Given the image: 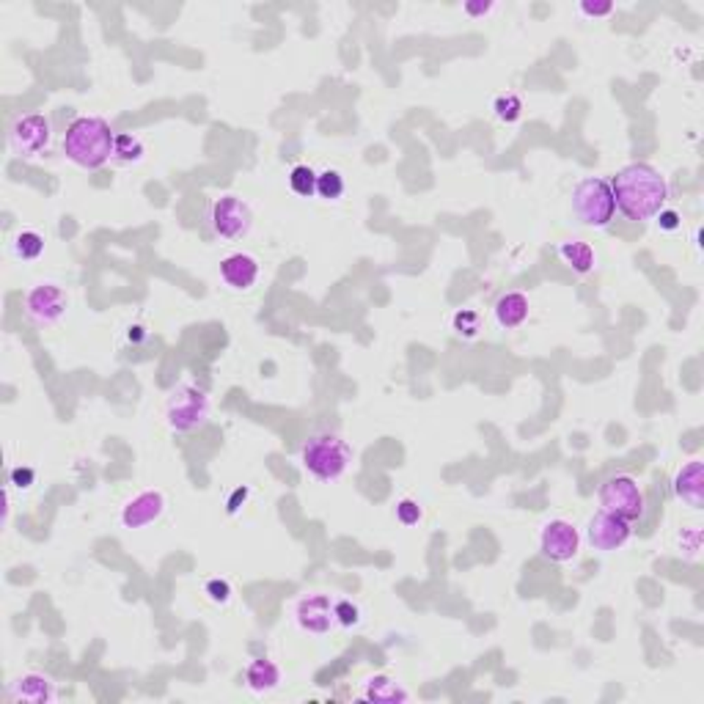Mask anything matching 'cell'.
I'll list each match as a JSON object with an SVG mask.
<instances>
[{
    "label": "cell",
    "mask_w": 704,
    "mask_h": 704,
    "mask_svg": "<svg viewBox=\"0 0 704 704\" xmlns=\"http://www.w3.org/2000/svg\"><path fill=\"white\" fill-rule=\"evenodd\" d=\"M617 201V209L628 220H652L669 201V182L666 176L649 163H630L617 171V176L608 182Z\"/></svg>",
    "instance_id": "cell-1"
},
{
    "label": "cell",
    "mask_w": 704,
    "mask_h": 704,
    "mask_svg": "<svg viewBox=\"0 0 704 704\" xmlns=\"http://www.w3.org/2000/svg\"><path fill=\"white\" fill-rule=\"evenodd\" d=\"M116 132L100 116H80L64 135V155L80 168H102L113 157Z\"/></svg>",
    "instance_id": "cell-2"
},
{
    "label": "cell",
    "mask_w": 704,
    "mask_h": 704,
    "mask_svg": "<svg viewBox=\"0 0 704 704\" xmlns=\"http://www.w3.org/2000/svg\"><path fill=\"white\" fill-rule=\"evenodd\" d=\"M352 462V449L347 441H342L339 435H314L306 446H303V465L306 471L319 479V482H336L347 474V468Z\"/></svg>",
    "instance_id": "cell-3"
},
{
    "label": "cell",
    "mask_w": 704,
    "mask_h": 704,
    "mask_svg": "<svg viewBox=\"0 0 704 704\" xmlns=\"http://www.w3.org/2000/svg\"><path fill=\"white\" fill-rule=\"evenodd\" d=\"M573 212L584 226L605 228L617 215V201L611 193V184L600 176L581 179L573 191Z\"/></svg>",
    "instance_id": "cell-4"
},
{
    "label": "cell",
    "mask_w": 704,
    "mask_h": 704,
    "mask_svg": "<svg viewBox=\"0 0 704 704\" xmlns=\"http://www.w3.org/2000/svg\"><path fill=\"white\" fill-rule=\"evenodd\" d=\"M168 427L174 432H193L207 424L209 418V397L193 386H184L171 394L165 407Z\"/></svg>",
    "instance_id": "cell-5"
},
{
    "label": "cell",
    "mask_w": 704,
    "mask_h": 704,
    "mask_svg": "<svg viewBox=\"0 0 704 704\" xmlns=\"http://www.w3.org/2000/svg\"><path fill=\"white\" fill-rule=\"evenodd\" d=\"M597 498L605 512H614L630 523L644 518V493L633 477H611L600 485Z\"/></svg>",
    "instance_id": "cell-6"
},
{
    "label": "cell",
    "mask_w": 704,
    "mask_h": 704,
    "mask_svg": "<svg viewBox=\"0 0 704 704\" xmlns=\"http://www.w3.org/2000/svg\"><path fill=\"white\" fill-rule=\"evenodd\" d=\"M50 140H53V127H50V119L41 113L17 119L9 132V144H12L14 155H20V157H36V155L47 152Z\"/></svg>",
    "instance_id": "cell-7"
},
{
    "label": "cell",
    "mask_w": 704,
    "mask_h": 704,
    "mask_svg": "<svg viewBox=\"0 0 704 704\" xmlns=\"http://www.w3.org/2000/svg\"><path fill=\"white\" fill-rule=\"evenodd\" d=\"M251 207L237 196H223L212 204V228L223 240H240L251 231Z\"/></svg>",
    "instance_id": "cell-8"
},
{
    "label": "cell",
    "mask_w": 704,
    "mask_h": 704,
    "mask_svg": "<svg viewBox=\"0 0 704 704\" xmlns=\"http://www.w3.org/2000/svg\"><path fill=\"white\" fill-rule=\"evenodd\" d=\"M539 550L545 558L556 561V565H565V561H573L578 556L581 534L567 521H550L539 531Z\"/></svg>",
    "instance_id": "cell-9"
},
{
    "label": "cell",
    "mask_w": 704,
    "mask_h": 704,
    "mask_svg": "<svg viewBox=\"0 0 704 704\" xmlns=\"http://www.w3.org/2000/svg\"><path fill=\"white\" fill-rule=\"evenodd\" d=\"M630 534H633L630 521L619 518V514H614V512H605V509H600L594 514V518L589 521V529H586L589 545L600 553L619 550L630 539Z\"/></svg>",
    "instance_id": "cell-10"
},
{
    "label": "cell",
    "mask_w": 704,
    "mask_h": 704,
    "mask_svg": "<svg viewBox=\"0 0 704 704\" xmlns=\"http://www.w3.org/2000/svg\"><path fill=\"white\" fill-rule=\"evenodd\" d=\"M67 295L61 287L56 284H36L28 298H25V314L36 322V325H53L67 314Z\"/></svg>",
    "instance_id": "cell-11"
},
{
    "label": "cell",
    "mask_w": 704,
    "mask_h": 704,
    "mask_svg": "<svg viewBox=\"0 0 704 704\" xmlns=\"http://www.w3.org/2000/svg\"><path fill=\"white\" fill-rule=\"evenodd\" d=\"M163 512H165V495L160 490H144L124 503L121 523H124V529L140 531V529L152 526L155 521H160Z\"/></svg>",
    "instance_id": "cell-12"
},
{
    "label": "cell",
    "mask_w": 704,
    "mask_h": 704,
    "mask_svg": "<svg viewBox=\"0 0 704 704\" xmlns=\"http://www.w3.org/2000/svg\"><path fill=\"white\" fill-rule=\"evenodd\" d=\"M295 617H298V625L306 633H314V636H325L327 630H331V625L336 622L331 597H325V594H311V597L300 600Z\"/></svg>",
    "instance_id": "cell-13"
},
{
    "label": "cell",
    "mask_w": 704,
    "mask_h": 704,
    "mask_svg": "<svg viewBox=\"0 0 704 704\" xmlns=\"http://www.w3.org/2000/svg\"><path fill=\"white\" fill-rule=\"evenodd\" d=\"M672 490L691 509H701L704 506V462L701 459L685 462L674 477Z\"/></svg>",
    "instance_id": "cell-14"
},
{
    "label": "cell",
    "mask_w": 704,
    "mask_h": 704,
    "mask_svg": "<svg viewBox=\"0 0 704 704\" xmlns=\"http://www.w3.org/2000/svg\"><path fill=\"white\" fill-rule=\"evenodd\" d=\"M220 278L226 287L245 292L259 281V262L251 254H231L220 262Z\"/></svg>",
    "instance_id": "cell-15"
},
{
    "label": "cell",
    "mask_w": 704,
    "mask_h": 704,
    "mask_svg": "<svg viewBox=\"0 0 704 704\" xmlns=\"http://www.w3.org/2000/svg\"><path fill=\"white\" fill-rule=\"evenodd\" d=\"M529 298L523 295V292H506V295H501L498 298V303H495V319H498V325L501 327H521L526 319H529Z\"/></svg>",
    "instance_id": "cell-16"
},
{
    "label": "cell",
    "mask_w": 704,
    "mask_h": 704,
    "mask_svg": "<svg viewBox=\"0 0 704 704\" xmlns=\"http://www.w3.org/2000/svg\"><path fill=\"white\" fill-rule=\"evenodd\" d=\"M14 699L20 701H31V704H44V701H53L56 699V688L53 682L41 677V674H25L12 685Z\"/></svg>",
    "instance_id": "cell-17"
},
{
    "label": "cell",
    "mask_w": 704,
    "mask_h": 704,
    "mask_svg": "<svg viewBox=\"0 0 704 704\" xmlns=\"http://www.w3.org/2000/svg\"><path fill=\"white\" fill-rule=\"evenodd\" d=\"M278 682H281V669L267 658H259L245 669V685L254 693H270L278 688Z\"/></svg>",
    "instance_id": "cell-18"
},
{
    "label": "cell",
    "mask_w": 704,
    "mask_h": 704,
    "mask_svg": "<svg viewBox=\"0 0 704 704\" xmlns=\"http://www.w3.org/2000/svg\"><path fill=\"white\" fill-rule=\"evenodd\" d=\"M558 254H561V259H565V262H567L575 272H581V275L592 272V270H594V262H597L592 245H589V243H581V240L561 243Z\"/></svg>",
    "instance_id": "cell-19"
},
{
    "label": "cell",
    "mask_w": 704,
    "mask_h": 704,
    "mask_svg": "<svg viewBox=\"0 0 704 704\" xmlns=\"http://www.w3.org/2000/svg\"><path fill=\"white\" fill-rule=\"evenodd\" d=\"M144 157V140L132 132H121L116 135V144H113V160L119 163H138Z\"/></svg>",
    "instance_id": "cell-20"
},
{
    "label": "cell",
    "mask_w": 704,
    "mask_h": 704,
    "mask_svg": "<svg viewBox=\"0 0 704 704\" xmlns=\"http://www.w3.org/2000/svg\"><path fill=\"white\" fill-rule=\"evenodd\" d=\"M366 699H371V701H405L407 699V693L394 682V680H388V677H374V680H369V688H366Z\"/></svg>",
    "instance_id": "cell-21"
},
{
    "label": "cell",
    "mask_w": 704,
    "mask_h": 704,
    "mask_svg": "<svg viewBox=\"0 0 704 704\" xmlns=\"http://www.w3.org/2000/svg\"><path fill=\"white\" fill-rule=\"evenodd\" d=\"M316 196L325 201H339L344 196V176L331 168L316 174Z\"/></svg>",
    "instance_id": "cell-22"
},
{
    "label": "cell",
    "mask_w": 704,
    "mask_h": 704,
    "mask_svg": "<svg viewBox=\"0 0 704 704\" xmlns=\"http://www.w3.org/2000/svg\"><path fill=\"white\" fill-rule=\"evenodd\" d=\"M14 254L25 262L39 259L44 254V237L39 231H20L17 240H14Z\"/></svg>",
    "instance_id": "cell-23"
},
{
    "label": "cell",
    "mask_w": 704,
    "mask_h": 704,
    "mask_svg": "<svg viewBox=\"0 0 704 704\" xmlns=\"http://www.w3.org/2000/svg\"><path fill=\"white\" fill-rule=\"evenodd\" d=\"M493 111H495L498 121L514 124L523 116V100L518 97V94H501V97L495 100V105H493Z\"/></svg>",
    "instance_id": "cell-24"
},
{
    "label": "cell",
    "mask_w": 704,
    "mask_h": 704,
    "mask_svg": "<svg viewBox=\"0 0 704 704\" xmlns=\"http://www.w3.org/2000/svg\"><path fill=\"white\" fill-rule=\"evenodd\" d=\"M290 184L300 199H311L316 193V174L308 165H295L290 174Z\"/></svg>",
    "instance_id": "cell-25"
},
{
    "label": "cell",
    "mask_w": 704,
    "mask_h": 704,
    "mask_svg": "<svg viewBox=\"0 0 704 704\" xmlns=\"http://www.w3.org/2000/svg\"><path fill=\"white\" fill-rule=\"evenodd\" d=\"M454 331L462 336V339H474L479 334V314L471 311V308H462L457 316H454Z\"/></svg>",
    "instance_id": "cell-26"
},
{
    "label": "cell",
    "mask_w": 704,
    "mask_h": 704,
    "mask_svg": "<svg viewBox=\"0 0 704 704\" xmlns=\"http://www.w3.org/2000/svg\"><path fill=\"white\" fill-rule=\"evenodd\" d=\"M421 518H424V512H421V506L415 501L405 498L397 503V521L402 526H415V523H421Z\"/></svg>",
    "instance_id": "cell-27"
},
{
    "label": "cell",
    "mask_w": 704,
    "mask_h": 704,
    "mask_svg": "<svg viewBox=\"0 0 704 704\" xmlns=\"http://www.w3.org/2000/svg\"><path fill=\"white\" fill-rule=\"evenodd\" d=\"M334 617H336V622H342L344 628H355V625L361 622L358 605H352L350 600H339V602L334 605Z\"/></svg>",
    "instance_id": "cell-28"
},
{
    "label": "cell",
    "mask_w": 704,
    "mask_h": 704,
    "mask_svg": "<svg viewBox=\"0 0 704 704\" xmlns=\"http://www.w3.org/2000/svg\"><path fill=\"white\" fill-rule=\"evenodd\" d=\"M204 592H207L209 600L218 602V605H226V602L231 600V586H228V581H223V578H212Z\"/></svg>",
    "instance_id": "cell-29"
},
{
    "label": "cell",
    "mask_w": 704,
    "mask_h": 704,
    "mask_svg": "<svg viewBox=\"0 0 704 704\" xmlns=\"http://www.w3.org/2000/svg\"><path fill=\"white\" fill-rule=\"evenodd\" d=\"M655 218H658V226L664 228V231H677L680 228V212L677 209H661L658 215H655Z\"/></svg>",
    "instance_id": "cell-30"
},
{
    "label": "cell",
    "mask_w": 704,
    "mask_h": 704,
    "mask_svg": "<svg viewBox=\"0 0 704 704\" xmlns=\"http://www.w3.org/2000/svg\"><path fill=\"white\" fill-rule=\"evenodd\" d=\"M611 12H614L611 0H605V4H581V14L586 17H608Z\"/></svg>",
    "instance_id": "cell-31"
},
{
    "label": "cell",
    "mask_w": 704,
    "mask_h": 704,
    "mask_svg": "<svg viewBox=\"0 0 704 704\" xmlns=\"http://www.w3.org/2000/svg\"><path fill=\"white\" fill-rule=\"evenodd\" d=\"M495 9V4H482V0H479V4H477V0H468V4L462 6V12L468 14V17H485V14H490Z\"/></svg>",
    "instance_id": "cell-32"
},
{
    "label": "cell",
    "mask_w": 704,
    "mask_h": 704,
    "mask_svg": "<svg viewBox=\"0 0 704 704\" xmlns=\"http://www.w3.org/2000/svg\"><path fill=\"white\" fill-rule=\"evenodd\" d=\"M12 485L28 490L33 485V471H31V468H14V471H12Z\"/></svg>",
    "instance_id": "cell-33"
},
{
    "label": "cell",
    "mask_w": 704,
    "mask_h": 704,
    "mask_svg": "<svg viewBox=\"0 0 704 704\" xmlns=\"http://www.w3.org/2000/svg\"><path fill=\"white\" fill-rule=\"evenodd\" d=\"M240 498H248V490H237V495L231 498V503H228V512H231V514L237 512V501H240Z\"/></svg>",
    "instance_id": "cell-34"
}]
</instances>
